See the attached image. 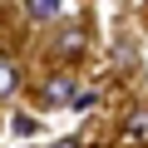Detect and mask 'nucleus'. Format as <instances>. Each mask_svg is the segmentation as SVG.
Segmentation results:
<instances>
[{
	"label": "nucleus",
	"instance_id": "f257e3e1",
	"mask_svg": "<svg viewBox=\"0 0 148 148\" xmlns=\"http://www.w3.org/2000/svg\"><path fill=\"white\" fill-rule=\"evenodd\" d=\"M64 10V0H25V15L30 20H54Z\"/></svg>",
	"mask_w": 148,
	"mask_h": 148
},
{
	"label": "nucleus",
	"instance_id": "f03ea898",
	"mask_svg": "<svg viewBox=\"0 0 148 148\" xmlns=\"http://www.w3.org/2000/svg\"><path fill=\"white\" fill-rule=\"evenodd\" d=\"M69 94H74L69 79H49V84H45V104H69Z\"/></svg>",
	"mask_w": 148,
	"mask_h": 148
},
{
	"label": "nucleus",
	"instance_id": "7ed1b4c3",
	"mask_svg": "<svg viewBox=\"0 0 148 148\" xmlns=\"http://www.w3.org/2000/svg\"><path fill=\"white\" fill-rule=\"evenodd\" d=\"M128 138H133V143H143V138H148V109L128 119Z\"/></svg>",
	"mask_w": 148,
	"mask_h": 148
},
{
	"label": "nucleus",
	"instance_id": "20e7f679",
	"mask_svg": "<svg viewBox=\"0 0 148 148\" xmlns=\"http://www.w3.org/2000/svg\"><path fill=\"white\" fill-rule=\"evenodd\" d=\"M59 54H69V49H84V35L79 30H69V35H59V45H54Z\"/></svg>",
	"mask_w": 148,
	"mask_h": 148
},
{
	"label": "nucleus",
	"instance_id": "39448f33",
	"mask_svg": "<svg viewBox=\"0 0 148 148\" xmlns=\"http://www.w3.org/2000/svg\"><path fill=\"white\" fill-rule=\"evenodd\" d=\"M10 89H15V64L0 59V94H10Z\"/></svg>",
	"mask_w": 148,
	"mask_h": 148
},
{
	"label": "nucleus",
	"instance_id": "423d86ee",
	"mask_svg": "<svg viewBox=\"0 0 148 148\" xmlns=\"http://www.w3.org/2000/svg\"><path fill=\"white\" fill-rule=\"evenodd\" d=\"M89 104H94V94H89V89H74V94H69V109H74V114H84Z\"/></svg>",
	"mask_w": 148,
	"mask_h": 148
},
{
	"label": "nucleus",
	"instance_id": "0eeeda50",
	"mask_svg": "<svg viewBox=\"0 0 148 148\" xmlns=\"http://www.w3.org/2000/svg\"><path fill=\"white\" fill-rule=\"evenodd\" d=\"M15 133H35V119L30 114H15Z\"/></svg>",
	"mask_w": 148,
	"mask_h": 148
},
{
	"label": "nucleus",
	"instance_id": "6e6552de",
	"mask_svg": "<svg viewBox=\"0 0 148 148\" xmlns=\"http://www.w3.org/2000/svg\"><path fill=\"white\" fill-rule=\"evenodd\" d=\"M54 148H79V138H59V143H54Z\"/></svg>",
	"mask_w": 148,
	"mask_h": 148
}]
</instances>
